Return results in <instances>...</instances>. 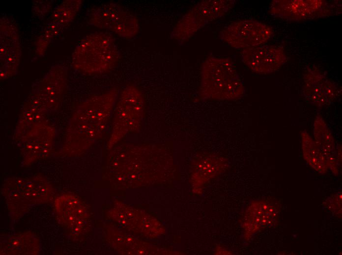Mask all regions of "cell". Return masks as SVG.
Masks as SVG:
<instances>
[{"label": "cell", "instance_id": "cell-1", "mask_svg": "<svg viewBox=\"0 0 342 255\" xmlns=\"http://www.w3.org/2000/svg\"><path fill=\"white\" fill-rule=\"evenodd\" d=\"M117 90L94 96L78 106L66 132V141H89L98 138L105 129L118 96Z\"/></svg>", "mask_w": 342, "mask_h": 255}, {"label": "cell", "instance_id": "cell-2", "mask_svg": "<svg viewBox=\"0 0 342 255\" xmlns=\"http://www.w3.org/2000/svg\"><path fill=\"white\" fill-rule=\"evenodd\" d=\"M200 93L202 97L229 101L240 98L245 93L243 82L229 58L208 55L201 69Z\"/></svg>", "mask_w": 342, "mask_h": 255}, {"label": "cell", "instance_id": "cell-3", "mask_svg": "<svg viewBox=\"0 0 342 255\" xmlns=\"http://www.w3.org/2000/svg\"><path fill=\"white\" fill-rule=\"evenodd\" d=\"M119 53L114 38L97 32L84 37L76 46L72 65L86 74H101L112 70L118 64Z\"/></svg>", "mask_w": 342, "mask_h": 255}, {"label": "cell", "instance_id": "cell-4", "mask_svg": "<svg viewBox=\"0 0 342 255\" xmlns=\"http://www.w3.org/2000/svg\"><path fill=\"white\" fill-rule=\"evenodd\" d=\"M234 0H202L195 5L178 21L171 36L182 43L207 24L220 18L233 7Z\"/></svg>", "mask_w": 342, "mask_h": 255}, {"label": "cell", "instance_id": "cell-5", "mask_svg": "<svg viewBox=\"0 0 342 255\" xmlns=\"http://www.w3.org/2000/svg\"><path fill=\"white\" fill-rule=\"evenodd\" d=\"M86 19L88 24L111 31L124 39L134 37L139 30L136 17L117 3L92 8L87 12Z\"/></svg>", "mask_w": 342, "mask_h": 255}, {"label": "cell", "instance_id": "cell-6", "mask_svg": "<svg viewBox=\"0 0 342 255\" xmlns=\"http://www.w3.org/2000/svg\"><path fill=\"white\" fill-rule=\"evenodd\" d=\"M143 108L144 101L140 91L134 86L126 87L120 93L115 107L111 143L114 144L138 128Z\"/></svg>", "mask_w": 342, "mask_h": 255}, {"label": "cell", "instance_id": "cell-7", "mask_svg": "<svg viewBox=\"0 0 342 255\" xmlns=\"http://www.w3.org/2000/svg\"><path fill=\"white\" fill-rule=\"evenodd\" d=\"M274 34L268 25L253 20L232 23L219 33L220 39L234 49H247L261 46Z\"/></svg>", "mask_w": 342, "mask_h": 255}, {"label": "cell", "instance_id": "cell-8", "mask_svg": "<svg viewBox=\"0 0 342 255\" xmlns=\"http://www.w3.org/2000/svg\"><path fill=\"white\" fill-rule=\"evenodd\" d=\"M332 7L321 0H276L270 6L269 12L275 17L293 21H302L330 15Z\"/></svg>", "mask_w": 342, "mask_h": 255}, {"label": "cell", "instance_id": "cell-9", "mask_svg": "<svg viewBox=\"0 0 342 255\" xmlns=\"http://www.w3.org/2000/svg\"><path fill=\"white\" fill-rule=\"evenodd\" d=\"M61 67H53L33 88L29 99L46 113L57 104L66 80V70Z\"/></svg>", "mask_w": 342, "mask_h": 255}, {"label": "cell", "instance_id": "cell-10", "mask_svg": "<svg viewBox=\"0 0 342 255\" xmlns=\"http://www.w3.org/2000/svg\"><path fill=\"white\" fill-rule=\"evenodd\" d=\"M242 61L251 71L258 74L273 73L286 61L284 49L279 46L261 45L242 50Z\"/></svg>", "mask_w": 342, "mask_h": 255}, {"label": "cell", "instance_id": "cell-11", "mask_svg": "<svg viewBox=\"0 0 342 255\" xmlns=\"http://www.w3.org/2000/svg\"><path fill=\"white\" fill-rule=\"evenodd\" d=\"M0 24V77L2 79L14 74L19 64L20 48L18 34L14 24L6 22Z\"/></svg>", "mask_w": 342, "mask_h": 255}, {"label": "cell", "instance_id": "cell-12", "mask_svg": "<svg viewBox=\"0 0 342 255\" xmlns=\"http://www.w3.org/2000/svg\"><path fill=\"white\" fill-rule=\"evenodd\" d=\"M304 94L316 105L328 104L336 98L337 87L316 71L309 72L305 77Z\"/></svg>", "mask_w": 342, "mask_h": 255}, {"label": "cell", "instance_id": "cell-13", "mask_svg": "<svg viewBox=\"0 0 342 255\" xmlns=\"http://www.w3.org/2000/svg\"><path fill=\"white\" fill-rule=\"evenodd\" d=\"M314 140L324 155L328 168L338 175L337 153L332 134L321 115H317L314 124Z\"/></svg>", "mask_w": 342, "mask_h": 255}, {"label": "cell", "instance_id": "cell-14", "mask_svg": "<svg viewBox=\"0 0 342 255\" xmlns=\"http://www.w3.org/2000/svg\"><path fill=\"white\" fill-rule=\"evenodd\" d=\"M278 210L274 205L264 202L253 204L245 217V230L248 233L253 234L263 227L273 225L277 221Z\"/></svg>", "mask_w": 342, "mask_h": 255}, {"label": "cell", "instance_id": "cell-15", "mask_svg": "<svg viewBox=\"0 0 342 255\" xmlns=\"http://www.w3.org/2000/svg\"><path fill=\"white\" fill-rule=\"evenodd\" d=\"M304 158L308 164L321 174H325L328 169V164L314 140L306 131L301 133Z\"/></svg>", "mask_w": 342, "mask_h": 255}, {"label": "cell", "instance_id": "cell-16", "mask_svg": "<svg viewBox=\"0 0 342 255\" xmlns=\"http://www.w3.org/2000/svg\"><path fill=\"white\" fill-rule=\"evenodd\" d=\"M221 158L213 156L203 157L196 165L193 174L192 179L198 184L202 185L206 181L219 173L223 167H221Z\"/></svg>", "mask_w": 342, "mask_h": 255}, {"label": "cell", "instance_id": "cell-17", "mask_svg": "<svg viewBox=\"0 0 342 255\" xmlns=\"http://www.w3.org/2000/svg\"><path fill=\"white\" fill-rule=\"evenodd\" d=\"M81 0L65 1L60 4L54 12L53 24L59 29L71 22L81 6Z\"/></svg>", "mask_w": 342, "mask_h": 255}]
</instances>
